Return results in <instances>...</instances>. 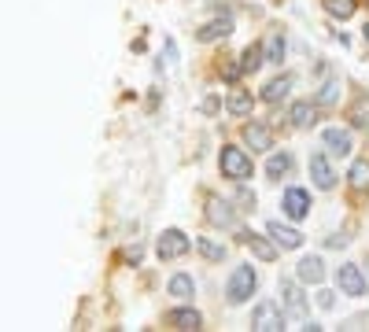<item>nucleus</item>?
I'll list each match as a JSON object with an SVG mask.
<instances>
[{
	"mask_svg": "<svg viewBox=\"0 0 369 332\" xmlns=\"http://www.w3.org/2000/svg\"><path fill=\"white\" fill-rule=\"evenodd\" d=\"M218 166H222V177L236 181V185L252 177V155H247L244 148H233V144H225V148H222V155H218Z\"/></svg>",
	"mask_w": 369,
	"mask_h": 332,
	"instance_id": "1",
	"label": "nucleus"
},
{
	"mask_svg": "<svg viewBox=\"0 0 369 332\" xmlns=\"http://www.w3.org/2000/svg\"><path fill=\"white\" fill-rule=\"evenodd\" d=\"M255 288H258V277H255L252 266H236L233 277H229V284H225V299H229L233 306H240V303L252 299Z\"/></svg>",
	"mask_w": 369,
	"mask_h": 332,
	"instance_id": "2",
	"label": "nucleus"
},
{
	"mask_svg": "<svg viewBox=\"0 0 369 332\" xmlns=\"http://www.w3.org/2000/svg\"><path fill=\"white\" fill-rule=\"evenodd\" d=\"M336 284H340V292L351 295V299H362L369 292V281H366L362 266H354V262H347V266L336 270Z\"/></svg>",
	"mask_w": 369,
	"mask_h": 332,
	"instance_id": "3",
	"label": "nucleus"
},
{
	"mask_svg": "<svg viewBox=\"0 0 369 332\" xmlns=\"http://www.w3.org/2000/svg\"><path fill=\"white\" fill-rule=\"evenodd\" d=\"M189 248H192V240L184 237L181 229H167L155 240V255H159L162 262H173V259H181V255H189Z\"/></svg>",
	"mask_w": 369,
	"mask_h": 332,
	"instance_id": "4",
	"label": "nucleus"
},
{
	"mask_svg": "<svg viewBox=\"0 0 369 332\" xmlns=\"http://www.w3.org/2000/svg\"><path fill=\"white\" fill-rule=\"evenodd\" d=\"M252 329L255 332H281V329H285V314H281V306L274 303V299H263V303L255 306Z\"/></svg>",
	"mask_w": 369,
	"mask_h": 332,
	"instance_id": "5",
	"label": "nucleus"
},
{
	"mask_svg": "<svg viewBox=\"0 0 369 332\" xmlns=\"http://www.w3.org/2000/svg\"><path fill=\"white\" fill-rule=\"evenodd\" d=\"M281 303H285L292 321H307V295L299 292L296 281H281Z\"/></svg>",
	"mask_w": 369,
	"mask_h": 332,
	"instance_id": "6",
	"label": "nucleus"
},
{
	"mask_svg": "<svg viewBox=\"0 0 369 332\" xmlns=\"http://www.w3.org/2000/svg\"><path fill=\"white\" fill-rule=\"evenodd\" d=\"M281 207H285V214L292 222H303L310 214V192L307 188H288L285 199H281Z\"/></svg>",
	"mask_w": 369,
	"mask_h": 332,
	"instance_id": "7",
	"label": "nucleus"
},
{
	"mask_svg": "<svg viewBox=\"0 0 369 332\" xmlns=\"http://www.w3.org/2000/svg\"><path fill=\"white\" fill-rule=\"evenodd\" d=\"M321 141H325V148H329L332 155H351V148H354L351 130H340V126H329V130L321 133Z\"/></svg>",
	"mask_w": 369,
	"mask_h": 332,
	"instance_id": "8",
	"label": "nucleus"
},
{
	"mask_svg": "<svg viewBox=\"0 0 369 332\" xmlns=\"http://www.w3.org/2000/svg\"><path fill=\"white\" fill-rule=\"evenodd\" d=\"M244 144H252V152H269L274 148V133L263 122H247L244 126Z\"/></svg>",
	"mask_w": 369,
	"mask_h": 332,
	"instance_id": "9",
	"label": "nucleus"
},
{
	"mask_svg": "<svg viewBox=\"0 0 369 332\" xmlns=\"http://www.w3.org/2000/svg\"><path fill=\"white\" fill-rule=\"evenodd\" d=\"M310 177H314V185L329 192L336 185V174H332V166H329V159H325L321 152H314L310 155Z\"/></svg>",
	"mask_w": 369,
	"mask_h": 332,
	"instance_id": "10",
	"label": "nucleus"
},
{
	"mask_svg": "<svg viewBox=\"0 0 369 332\" xmlns=\"http://www.w3.org/2000/svg\"><path fill=\"white\" fill-rule=\"evenodd\" d=\"M296 277H299L303 284H321L325 281V262L318 259V255H307V259H299Z\"/></svg>",
	"mask_w": 369,
	"mask_h": 332,
	"instance_id": "11",
	"label": "nucleus"
},
{
	"mask_svg": "<svg viewBox=\"0 0 369 332\" xmlns=\"http://www.w3.org/2000/svg\"><path fill=\"white\" fill-rule=\"evenodd\" d=\"M266 233L274 237L281 248H288V251H296V248H303V233L299 229H292V226H281V222H269L266 226Z\"/></svg>",
	"mask_w": 369,
	"mask_h": 332,
	"instance_id": "12",
	"label": "nucleus"
},
{
	"mask_svg": "<svg viewBox=\"0 0 369 332\" xmlns=\"http://www.w3.org/2000/svg\"><path fill=\"white\" fill-rule=\"evenodd\" d=\"M240 240L247 244V248L255 251V259H263V262H274L277 259V248L269 244L266 237H258V233H252V229H240Z\"/></svg>",
	"mask_w": 369,
	"mask_h": 332,
	"instance_id": "13",
	"label": "nucleus"
},
{
	"mask_svg": "<svg viewBox=\"0 0 369 332\" xmlns=\"http://www.w3.org/2000/svg\"><path fill=\"white\" fill-rule=\"evenodd\" d=\"M207 222H211V226H222V229H233V226H236V214H233L229 203L207 199Z\"/></svg>",
	"mask_w": 369,
	"mask_h": 332,
	"instance_id": "14",
	"label": "nucleus"
},
{
	"mask_svg": "<svg viewBox=\"0 0 369 332\" xmlns=\"http://www.w3.org/2000/svg\"><path fill=\"white\" fill-rule=\"evenodd\" d=\"M233 34V19L229 15H222V19H211V23L207 26H200V41H203V45H211V41H218V37H229Z\"/></svg>",
	"mask_w": 369,
	"mask_h": 332,
	"instance_id": "15",
	"label": "nucleus"
},
{
	"mask_svg": "<svg viewBox=\"0 0 369 332\" xmlns=\"http://www.w3.org/2000/svg\"><path fill=\"white\" fill-rule=\"evenodd\" d=\"M167 325L189 332V329H200V325H203V318L196 314V310H189V306H184V310H170V314H167Z\"/></svg>",
	"mask_w": 369,
	"mask_h": 332,
	"instance_id": "16",
	"label": "nucleus"
},
{
	"mask_svg": "<svg viewBox=\"0 0 369 332\" xmlns=\"http://www.w3.org/2000/svg\"><path fill=\"white\" fill-rule=\"evenodd\" d=\"M288 89H292V78H288V74H281V78L263 85V100L266 104H277V100H285V96H288Z\"/></svg>",
	"mask_w": 369,
	"mask_h": 332,
	"instance_id": "17",
	"label": "nucleus"
},
{
	"mask_svg": "<svg viewBox=\"0 0 369 332\" xmlns=\"http://www.w3.org/2000/svg\"><path fill=\"white\" fill-rule=\"evenodd\" d=\"M288 119H292V126H299V130H307V126H314L318 122V111H314V104H292V111H288Z\"/></svg>",
	"mask_w": 369,
	"mask_h": 332,
	"instance_id": "18",
	"label": "nucleus"
},
{
	"mask_svg": "<svg viewBox=\"0 0 369 332\" xmlns=\"http://www.w3.org/2000/svg\"><path fill=\"white\" fill-rule=\"evenodd\" d=\"M167 292L178 295V299H192V295H196V281H192L189 273H173L170 284H167Z\"/></svg>",
	"mask_w": 369,
	"mask_h": 332,
	"instance_id": "19",
	"label": "nucleus"
},
{
	"mask_svg": "<svg viewBox=\"0 0 369 332\" xmlns=\"http://www.w3.org/2000/svg\"><path fill=\"white\" fill-rule=\"evenodd\" d=\"M225 107H229V115H236V119H244V115H252L255 100H252V96H247L244 89H233V92H229V100H225Z\"/></svg>",
	"mask_w": 369,
	"mask_h": 332,
	"instance_id": "20",
	"label": "nucleus"
},
{
	"mask_svg": "<svg viewBox=\"0 0 369 332\" xmlns=\"http://www.w3.org/2000/svg\"><path fill=\"white\" fill-rule=\"evenodd\" d=\"M240 63H244V74H255V70L266 63V48H263V45H252V48H244Z\"/></svg>",
	"mask_w": 369,
	"mask_h": 332,
	"instance_id": "21",
	"label": "nucleus"
},
{
	"mask_svg": "<svg viewBox=\"0 0 369 332\" xmlns=\"http://www.w3.org/2000/svg\"><path fill=\"white\" fill-rule=\"evenodd\" d=\"M336 100H340V78H329L318 89V96H314V104H321V107H332Z\"/></svg>",
	"mask_w": 369,
	"mask_h": 332,
	"instance_id": "22",
	"label": "nucleus"
},
{
	"mask_svg": "<svg viewBox=\"0 0 369 332\" xmlns=\"http://www.w3.org/2000/svg\"><path fill=\"white\" fill-rule=\"evenodd\" d=\"M351 188H358V192H366L369 188V159H358V163L351 166Z\"/></svg>",
	"mask_w": 369,
	"mask_h": 332,
	"instance_id": "23",
	"label": "nucleus"
},
{
	"mask_svg": "<svg viewBox=\"0 0 369 332\" xmlns=\"http://www.w3.org/2000/svg\"><path fill=\"white\" fill-rule=\"evenodd\" d=\"M347 119H351V126H362V130H369V96H358Z\"/></svg>",
	"mask_w": 369,
	"mask_h": 332,
	"instance_id": "24",
	"label": "nucleus"
},
{
	"mask_svg": "<svg viewBox=\"0 0 369 332\" xmlns=\"http://www.w3.org/2000/svg\"><path fill=\"white\" fill-rule=\"evenodd\" d=\"M288 170H292V155H288V152L269 155V163H266V174H269V177H285Z\"/></svg>",
	"mask_w": 369,
	"mask_h": 332,
	"instance_id": "25",
	"label": "nucleus"
},
{
	"mask_svg": "<svg viewBox=\"0 0 369 332\" xmlns=\"http://www.w3.org/2000/svg\"><path fill=\"white\" fill-rule=\"evenodd\" d=\"M354 0H325V12H329L332 19H351L354 15Z\"/></svg>",
	"mask_w": 369,
	"mask_h": 332,
	"instance_id": "26",
	"label": "nucleus"
},
{
	"mask_svg": "<svg viewBox=\"0 0 369 332\" xmlns=\"http://www.w3.org/2000/svg\"><path fill=\"white\" fill-rule=\"evenodd\" d=\"M266 63H281V59H285V37H281V34H269V41H266Z\"/></svg>",
	"mask_w": 369,
	"mask_h": 332,
	"instance_id": "27",
	"label": "nucleus"
},
{
	"mask_svg": "<svg viewBox=\"0 0 369 332\" xmlns=\"http://www.w3.org/2000/svg\"><path fill=\"white\" fill-rule=\"evenodd\" d=\"M196 248H200L203 259H211V262H222V259H225V244H214V240H207V237L196 240Z\"/></svg>",
	"mask_w": 369,
	"mask_h": 332,
	"instance_id": "28",
	"label": "nucleus"
},
{
	"mask_svg": "<svg viewBox=\"0 0 369 332\" xmlns=\"http://www.w3.org/2000/svg\"><path fill=\"white\" fill-rule=\"evenodd\" d=\"M240 74H244V63H229V67L222 70V78L233 85V81H240Z\"/></svg>",
	"mask_w": 369,
	"mask_h": 332,
	"instance_id": "29",
	"label": "nucleus"
},
{
	"mask_svg": "<svg viewBox=\"0 0 369 332\" xmlns=\"http://www.w3.org/2000/svg\"><path fill=\"white\" fill-rule=\"evenodd\" d=\"M318 306H321V310H332V306H336V292L321 288V292H318Z\"/></svg>",
	"mask_w": 369,
	"mask_h": 332,
	"instance_id": "30",
	"label": "nucleus"
},
{
	"mask_svg": "<svg viewBox=\"0 0 369 332\" xmlns=\"http://www.w3.org/2000/svg\"><path fill=\"white\" fill-rule=\"evenodd\" d=\"M244 203V211H255V192H247V188H240V196H236Z\"/></svg>",
	"mask_w": 369,
	"mask_h": 332,
	"instance_id": "31",
	"label": "nucleus"
},
{
	"mask_svg": "<svg viewBox=\"0 0 369 332\" xmlns=\"http://www.w3.org/2000/svg\"><path fill=\"white\" fill-rule=\"evenodd\" d=\"M362 34H366V41H369V23H366V26H362Z\"/></svg>",
	"mask_w": 369,
	"mask_h": 332,
	"instance_id": "32",
	"label": "nucleus"
}]
</instances>
